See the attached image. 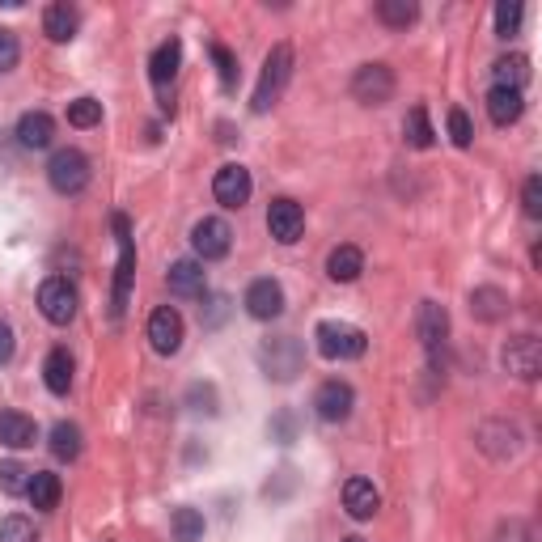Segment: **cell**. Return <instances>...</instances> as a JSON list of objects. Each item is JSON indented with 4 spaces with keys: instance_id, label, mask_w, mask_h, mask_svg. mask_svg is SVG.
I'll use <instances>...</instances> for the list:
<instances>
[{
    "instance_id": "6da1fadb",
    "label": "cell",
    "mask_w": 542,
    "mask_h": 542,
    "mask_svg": "<svg viewBox=\"0 0 542 542\" xmlns=\"http://www.w3.org/2000/svg\"><path fill=\"white\" fill-rule=\"evenodd\" d=\"M288 77H293V47H288V43H276V47H271V56H267V64H263V77H259V89H255V102H250V106H255V115H267L271 106L280 102Z\"/></svg>"
},
{
    "instance_id": "7a4b0ae2",
    "label": "cell",
    "mask_w": 542,
    "mask_h": 542,
    "mask_svg": "<svg viewBox=\"0 0 542 542\" xmlns=\"http://www.w3.org/2000/svg\"><path fill=\"white\" fill-rule=\"evenodd\" d=\"M314 339H318V352L327 360H356V356H365V348H369L365 331L352 327V322H335V318L318 322Z\"/></svg>"
},
{
    "instance_id": "3957f363",
    "label": "cell",
    "mask_w": 542,
    "mask_h": 542,
    "mask_svg": "<svg viewBox=\"0 0 542 542\" xmlns=\"http://www.w3.org/2000/svg\"><path fill=\"white\" fill-rule=\"evenodd\" d=\"M47 183L60 195H81L89 187V157L81 149H60L47 166Z\"/></svg>"
},
{
    "instance_id": "277c9868",
    "label": "cell",
    "mask_w": 542,
    "mask_h": 542,
    "mask_svg": "<svg viewBox=\"0 0 542 542\" xmlns=\"http://www.w3.org/2000/svg\"><path fill=\"white\" fill-rule=\"evenodd\" d=\"M39 310H43L47 322H56V327H68V322L77 318V288H72L64 276L43 280V288H39Z\"/></svg>"
},
{
    "instance_id": "5b68a950",
    "label": "cell",
    "mask_w": 542,
    "mask_h": 542,
    "mask_svg": "<svg viewBox=\"0 0 542 542\" xmlns=\"http://www.w3.org/2000/svg\"><path fill=\"white\" fill-rule=\"evenodd\" d=\"M259 356H263V369H267V377H276V382H293V377L301 373V343H297L293 335L271 339Z\"/></svg>"
},
{
    "instance_id": "8992f818",
    "label": "cell",
    "mask_w": 542,
    "mask_h": 542,
    "mask_svg": "<svg viewBox=\"0 0 542 542\" xmlns=\"http://www.w3.org/2000/svg\"><path fill=\"white\" fill-rule=\"evenodd\" d=\"M352 94H356V102H365V106H386L390 94H394V72H390L386 64H365V68H356Z\"/></svg>"
},
{
    "instance_id": "52a82bcc",
    "label": "cell",
    "mask_w": 542,
    "mask_h": 542,
    "mask_svg": "<svg viewBox=\"0 0 542 542\" xmlns=\"http://www.w3.org/2000/svg\"><path fill=\"white\" fill-rule=\"evenodd\" d=\"M191 246H195V255H200L204 263L225 259L229 246H233V229L221 221V216H204V221L191 229Z\"/></svg>"
},
{
    "instance_id": "ba28073f",
    "label": "cell",
    "mask_w": 542,
    "mask_h": 542,
    "mask_svg": "<svg viewBox=\"0 0 542 542\" xmlns=\"http://www.w3.org/2000/svg\"><path fill=\"white\" fill-rule=\"evenodd\" d=\"M250 191H255L250 170L238 166V161L221 166V170H216V178H212V195H216V204H225V208H242L250 200Z\"/></svg>"
},
{
    "instance_id": "9c48e42d",
    "label": "cell",
    "mask_w": 542,
    "mask_h": 542,
    "mask_svg": "<svg viewBox=\"0 0 542 542\" xmlns=\"http://www.w3.org/2000/svg\"><path fill=\"white\" fill-rule=\"evenodd\" d=\"M149 343L157 356H174L178 348H183V314L174 310V305H161V310H153L149 318Z\"/></svg>"
},
{
    "instance_id": "30bf717a",
    "label": "cell",
    "mask_w": 542,
    "mask_h": 542,
    "mask_svg": "<svg viewBox=\"0 0 542 542\" xmlns=\"http://www.w3.org/2000/svg\"><path fill=\"white\" fill-rule=\"evenodd\" d=\"M267 229H271V238H276V242L293 246L301 233H305V212H301V204L288 200V195L271 200V208H267Z\"/></svg>"
},
{
    "instance_id": "8fae6325",
    "label": "cell",
    "mask_w": 542,
    "mask_h": 542,
    "mask_svg": "<svg viewBox=\"0 0 542 542\" xmlns=\"http://www.w3.org/2000/svg\"><path fill=\"white\" fill-rule=\"evenodd\" d=\"M504 369H509L513 377H521V382H534L538 369H542V348H538V339L534 335H517L504 343Z\"/></svg>"
},
{
    "instance_id": "7c38bea8",
    "label": "cell",
    "mask_w": 542,
    "mask_h": 542,
    "mask_svg": "<svg viewBox=\"0 0 542 542\" xmlns=\"http://www.w3.org/2000/svg\"><path fill=\"white\" fill-rule=\"evenodd\" d=\"M352 407H356V394L348 382H339V377L335 382H322L314 394V411H318V420H327V424H343L352 415Z\"/></svg>"
},
{
    "instance_id": "4fadbf2b",
    "label": "cell",
    "mask_w": 542,
    "mask_h": 542,
    "mask_svg": "<svg viewBox=\"0 0 542 542\" xmlns=\"http://www.w3.org/2000/svg\"><path fill=\"white\" fill-rule=\"evenodd\" d=\"M242 305H246V314L250 318H259V322H271V318H280L284 314V288L276 284V280H255L246 288V297H242Z\"/></svg>"
},
{
    "instance_id": "5bb4252c",
    "label": "cell",
    "mask_w": 542,
    "mask_h": 542,
    "mask_svg": "<svg viewBox=\"0 0 542 542\" xmlns=\"http://www.w3.org/2000/svg\"><path fill=\"white\" fill-rule=\"evenodd\" d=\"M115 233H119V280H115V305L111 310L123 314L132 293V271H136V250H132V229H128V216H115Z\"/></svg>"
},
{
    "instance_id": "9a60e30c",
    "label": "cell",
    "mask_w": 542,
    "mask_h": 542,
    "mask_svg": "<svg viewBox=\"0 0 542 542\" xmlns=\"http://www.w3.org/2000/svg\"><path fill=\"white\" fill-rule=\"evenodd\" d=\"M415 331H420V343L437 356L445 348V335H449V314H445V305L437 301H424L420 305V314H415Z\"/></svg>"
},
{
    "instance_id": "2e32d148",
    "label": "cell",
    "mask_w": 542,
    "mask_h": 542,
    "mask_svg": "<svg viewBox=\"0 0 542 542\" xmlns=\"http://www.w3.org/2000/svg\"><path fill=\"white\" fill-rule=\"evenodd\" d=\"M343 509H348V517H356V521H369L377 509H382V496H377V487L369 479H348L343 483Z\"/></svg>"
},
{
    "instance_id": "e0dca14e",
    "label": "cell",
    "mask_w": 542,
    "mask_h": 542,
    "mask_svg": "<svg viewBox=\"0 0 542 542\" xmlns=\"http://www.w3.org/2000/svg\"><path fill=\"white\" fill-rule=\"evenodd\" d=\"M39 441V428H34L30 415L22 411H0V445H9V449H26Z\"/></svg>"
},
{
    "instance_id": "ac0fdd59",
    "label": "cell",
    "mask_w": 542,
    "mask_h": 542,
    "mask_svg": "<svg viewBox=\"0 0 542 542\" xmlns=\"http://www.w3.org/2000/svg\"><path fill=\"white\" fill-rule=\"evenodd\" d=\"M17 140H22L26 149H47V144L56 140V119L47 111H26L22 123H17Z\"/></svg>"
},
{
    "instance_id": "d6986e66",
    "label": "cell",
    "mask_w": 542,
    "mask_h": 542,
    "mask_svg": "<svg viewBox=\"0 0 542 542\" xmlns=\"http://www.w3.org/2000/svg\"><path fill=\"white\" fill-rule=\"evenodd\" d=\"M521 111H526V98H521L517 89H496L492 85V94H487V115H492L496 128H509V123H517Z\"/></svg>"
},
{
    "instance_id": "ffe728a7",
    "label": "cell",
    "mask_w": 542,
    "mask_h": 542,
    "mask_svg": "<svg viewBox=\"0 0 542 542\" xmlns=\"http://www.w3.org/2000/svg\"><path fill=\"white\" fill-rule=\"evenodd\" d=\"M77 26H81V17H77V9H72V5H47L43 30H47L51 43H72V39H77Z\"/></svg>"
},
{
    "instance_id": "44dd1931",
    "label": "cell",
    "mask_w": 542,
    "mask_h": 542,
    "mask_svg": "<svg viewBox=\"0 0 542 542\" xmlns=\"http://www.w3.org/2000/svg\"><path fill=\"white\" fill-rule=\"evenodd\" d=\"M170 293L174 297H200L204 293V267L195 263V259H178L174 267H170Z\"/></svg>"
},
{
    "instance_id": "7402d4cb",
    "label": "cell",
    "mask_w": 542,
    "mask_h": 542,
    "mask_svg": "<svg viewBox=\"0 0 542 542\" xmlns=\"http://www.w3.org/2000/svg\"><path fill=\"white\" fill-rule=\"evenodd\" d=\"M178 64H183V43L178 39H166L157 51H153V60H149V77L153 85H170L178 77Z\"/></svg>"
},
{
    "instance_id": "603a6c76",
    "label": "cell",
    "mask_w": 542,
    "mask_h": 542,
    "mask_svg": "<svg viewBox=\"0 0 542 542\" xmlns=\"http://www.w3.org/2000/svg\"><path fill=\"white\" fill-rule=\"evenodd\" d=\"M360 271H365V255H360L356 246H335L331 250V259H327V276L335 284H352Z\"/></svg>"
},
{
    "instance_id": "cb8c5ba5",
    "label": "cell",
    "mask_w": 542,
    "mask_h": 542,
    "mask_svg": "<svg viewBox=\"0 0 542 542\" xmlns=\"http://www.w3.org/2000/svg\"><path fill=\"white\" fill-rule=\"evenodd\" d=\"M26 496H30V504L34 509H56L60 504V496H64V483H60V475H51V471H34L30 475V487H26Z\"/></svg>"
},
{
    "instance_id": "d4e9b609",
    "label": "cell",
    "mask_w": 542,
    "mask_h": 542,
    "mask_svg": "<svg viewBox=\"0 0 542 542\" xmlns=\"http://www.w3.org/2000/svg\"><path fill=\"white\" fill-rule=\"evenodd\" d=\"M471 314L479 322H500L504 314H509V297H504L500 288L483 284V288H475V293H471Z\"/></svg>"
},
{
    "instance_id": "484cf974",
    "label": "cell",
    "mask_w": 542,
    "mask_h": 542,
    "mask_svg": "<svg viewBox=\"0 0 542 542\" xmlns=\"http://www.w3.org/2000/svg\"><path fill=\"white\" fill-rule=\"evenodd\" d=\"M492 81H496V89H517V94H521V85L530 81V60H526V56H504V60H496V64H492Z\"/></svg>"
},
{
    "instance_id": "4316f807",
    "label": "cell",
    "mask_w": 542,
    "mask_h": 542,
    "mask_svg": "<svg viewBox=\"0 0 542 542\" xmlns=\"http://www.w3.org/2000/svg\"><path fill=\"white\" fill-rule=\"evenodd\" d=\"M43 382H47L51 394H68V386H72V356H68L64 348L47 352V360H43Z\"/></svg>"
},
{
    "instance_id": "83f0119b",
    "label": "cell",
    "mask_w": 542,
    "mask_h": 542,
    "mask_svg": "<svg viewBox=\"0 0 542 542\" xmlns=\"http://www.w3.org/2000/svg\"><path fill=\"white\" fill-rule=\"evenodd\" d=\"M51 454H56L60 462H72V458H81V428L77 424H56L51 428Z\"/></svg>"
},
{
    "instance_id": "f1b7e54d",
    "label": "cell",
    "mask_w": 542,
    "mask_h": 542,
    "mask_svg": "<svg viewBox=\"0 0 542 542\" xmlns=\"http://www.w3.org/2000/svg\"><path fill=\"white\" fill-rule=\"evenodd\" d=\"M403 136H407L411 149H428V144H432V136H437V132H432V123H428V111H424V106H411V111H407V119H403Z\"/></svg>"
},
{
    "instance_id": "f546056e",
    "label": "cell",
    "mask_w": 542,
    "mask_h": 542,
    "mask_svg": "<svg viewBox=\"0 0 542 542\" xmlns=\"http://www.w3.org/2000/svg\"><path fill=\"white\" fill-rule=\"evenodd\" d=\"M377 17L394 30H407L415 17H420V9H415V0H382V5H377Z\"/></svg>"
},
{
    "instance_id": "4dcf8cb0",
    "label": "cell",
    "mask_w": 542,
    "mask_h": 542,
    "mask_svg": "<svg viewBox=\"0 0 542 542\" xmlns=\"http://www.w3.org/2000/svg\"><path fill=\"white\" fill-rule=\"evenodd\" d=\"M170 530H174V542H200L204 538V513L200 509H178Z\"/></svg>"
},
{
    "instance_id": "1f68e13d",
    "label": "cell",
    "mask_w": 542,
    "mask_h": 542,
    "mask_svg": "<svg viewBox=\"0 0 542 542\" xmlns=\"http://www.w3.org/2000/svg\"><path fill=\"white\" fill-rule=\"evenodd\" d=\"M68 123H72V128H98V123H102V102L98 98L68 102Z\"/></svg>"
},
{
    "instance_id": "d6a6232c",
    "label": "cell",
    "mask_w": 542,
    "mask_h": 542,
    "mask_svg": "<svg viewBox=\"0 0 542 542\" xmlns=\"http://www.w3.org/2000/svg\"><path fill=\"white\" fill-rule=\"evenodd\" d=\"M0 542H39V530H34L30 517L13 513V517L0 521Z\"/></svg>"
},
{
    "instance_id": "836d02e7",
    "label": "cell",
    "mask_w": 542,
    "mask_h": 542,
    "mask_svg": "<svg viewBox=\"0 0 542 542\" xmlns=\"http://www.w3.org/2000/svg\"><path fill=\"white\" fill-rule=\"evenodd\" d=\"M30 475H34V471H26V466H22V462H13V458H9V462H0V487H5L9 496H22L26 487H30Z\"/></svg>"
},
{
    "instance_id": "e575fe53",
    "label": "cell",
    "mask_w": 542,
    "mask_h": 542,
    "mask_svg": "<svg viewBox=\"0 0 542 542\" xmlns=\"http://www.w3.org/2000/svg\"><path fill=\"white\" fill-rule=\"evenodd\" d=\"M212 64H216V72H221V85L225 89L238 85V56H233L225 43H212Z\"/></svg>"
},
{
    "instance_id": "d590c367",
    "label": "cell",
    "mask_w": 542,
    "mask_h": 542,
    "mask_svg": "<svg viewBox=\"0 0 542 542\" xmlns=\"http://www.w3.org/2000/svg\"><path fill=\"white\" fill-rule=\"evenodd\" d=\"M449 140H454L458 149H466V144L475 140V123H471V115H466L462 106H454V111H449Z\"/></svg>"
},
{
    "instance_id": "8d00e7d4",
    "label": "cell",
    "mask_w": 542,
    "mask_h": 542,
    "mask_svg": "<svg viewBox=\"0 0 542 542\" xmlns=\"http://www.w3.org/2000/svg\"><path fill=\"white\" fill-rule=\"evenodd\" d=\"M521 9L517 0H504V5H496V30L504 34V39H509V34H517V26H521Z\"/></svg>"
},
{
    "instance_id": "74e56055",
    "label": "cell",
    "mask_w": 542,
    "mask_h": 542,
    "mask_svg": "<svg viewBox=\"0 0 542 542\" xmlns=\"http://www.w3.org/2000/svg\"><path fill=\"white\" fill-rule=\"evenodd\" d=\"M521 204H526V216H542V178L538 174H530L526 178V191H521Z\"/></svg>"
},
{
    "instance_id": "f35d334b",
    "label": "cell",
    "mask_w": 542,
    "mask_h": 542,
    "mask_svg": "<svg viewBox=\"0 0 542 542\" xmlns=\"http://www.w3.org/2000/svg\"><path fill=\"white\" fill-rule=\"evenodd\" d=\"M17 56H22V47H17V34L0 26V72H9L17 64Z\"/></svg>"
},
{
    "instance_id": "ab89813d",
    "label": "cell",
    "mask_w": 542,
    "mask_h": 542,
    "mask_svg": "<svg viewBox=\"0 0 542 542\" xmlns=\"http://www.w3.org/2000/svg\"><path fill=\"white\" fill-rule=\"evenodd\" d=\"M496 542H534V530L526 526V521H504V526L496 530Z\"/></svg>"
},
{
    "instance_id": "60d3db41",
    "label": "cell",
    "mask_w": 542,
    "mask_h": 542,
    "mask_svg": "<svg viewBox=\"0 0 542 542\" xmlns=\"http://www.w3.org/2000/svg\"><path fill=\"white\" fill-rule=\"evenodd\" d=\"M13 348H17V339H13V327L5 318H0V365H9L13 360Z\"/></svg>"
},
{
    "instance_id": "b9f144b4",
    "label": "cell",
    "mask_w": 542,
    "mask_h": 542,
    "mask_svg": "<svg viewBox=\"0 0 542 542\" xmlns=\"http://www.w3.org/2000/svg\"><path fill=\"white\" fill-rule=\"evenodd\" d=\"M343 542H365V538H343Z\"/></svg>"
}]
</instances>
